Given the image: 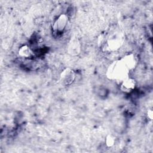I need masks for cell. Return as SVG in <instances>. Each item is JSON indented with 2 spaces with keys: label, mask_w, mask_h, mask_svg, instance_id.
Here are the masks:
<instances>
[{
  "label": "cell",
  "mask_w": 153,
  "mask_h": 153,
  "mask_svg": "<svg viewBox=\"0 0 153 153\" xmlns=\"http://www.w3.org/2000/svg\"><path fill=\"white\" fill-rule=\"evenodd\" d=\"M129 70L126 68L122 61L119 59L112 62L106 69V77L119 83L129 76Z\"/></svg>",
  "instance_id": "6da1fadb"
},
{
  "label": "cell",
  "mask_w": 153,
  "mask_h": 153,
  "mask_svg": "<svg viewBox=\"0 0 153 153\" xmlns=\"http://www.w3.org/2000/svg\"><path fill=\"white\" fill-rule=\"evenodd\" d=\"M68 23V16L65 14H62L54 21L53 25V29L56 33H61L65 29Z\"/></svg>",
  "instance_id": "7a4b0ae2"
},
{
  "label": "cell",
  "mask_w": 153,
  "mask_h": 153,
  "mask_svg": "<svg viewBox=\"0 0 153 153\" xmlns=\"http://www.w3.org/2000/svg\"><path fill=\"white\" fill-rule=\"evenodd\" d=\"M136 86V80L130 76H127L120 82V89L124 93H129L134 90Z\"/></svg>",
  "instance_id": "3957f363"
},
{
  "label": "cell",
  "mask_w": 153,
  "mask_h": 153,
  "mask_svg": "<svg viewBox=\"0 0 153 153\" xmlns=\"http://www.w3.org/2000/svg\"><path fill=\"white\" fill-rule=\"evenodd\" d=\"M122 40L120 37L113 36L108 39L105 45V48L107 51L112 52L119 49L122 45Z\"/></svg>",
  "instance_id": "277c9868"
},
{
  "label": "cell",
  "mask_w": 153,
  "mask_h": 153,
  "mask_svg": "<svg viewBox=\"0 0 153 153\" xmlns=\"http://www.w3.org/2000/svg\"><path fill=\"white\" fill-rule=\"evenodd\" d=\"M120 60L124 64L126 68L129 70V71L133 70L137 64V57L133 53L126 54L122 58H121Z\"/></svg>",
  "instance_id": "5b68a950"
},
{
  "label": "cell",
  "mask_w": 153,
  "mask_h": 153,
  "mask_svg": "<svg viewBox=\"0 0 153 153\" xmlns=\"http://www.w3.org/2000/svg\"><path fill=\"white\" fill-rule=\"evenodd\" d=\"M60 78L66 85H70L75 79V73L73 70L66 68L60 74Z\"/></svg>",
  "instance_id": "8992f818"
},
{
  "label": "cell",
  "mask_w": 153,
  "mask_h": 153,
  "mask_svg": "<svg viewBox=\"0 0 153 153\" xmlns=\"http://www.w3.org/2000/svg\"><path fill=\"white\" fill-rule=\"evenodd\" d=\"M18 54L20 57L24 59H30L34 56L33 51L30 47L27 45H23L19 48Z\"/></svg>",
  "instance_id": "52a82bcc"
},
{
  "label": "cell",
  "mask_w": 153,
  "mask_h": 153,
  "mask_svg": "<svg viewBox=\"0 0 153 153\" xmlns=\"http://www.w3.org/2000/svg\"><path fill=\"white\" fill-rule=\"evenodd\" d=\"M115 143V137L112 134H108L105 139V144L108 147H112Z\"/></svg>",
  "instance_id": "ba28073f"
},
{
  "label": "cell",
  "mask_w": 153,
  "mask_h": 153,
  "mask_svg": "<svg viewBox=\"0 0 153 153\" xmlns=\"http://www.w3.org/2000/svg\"><path fill=\"white\" fill-rule=\"evenodd\" d=\"M147 117L148 119H149L150 120H152L153 118V112H152V109H149L147 111Z\"/></svg>",
  "instance_id": "9c48e42d"
}]
</instances>
